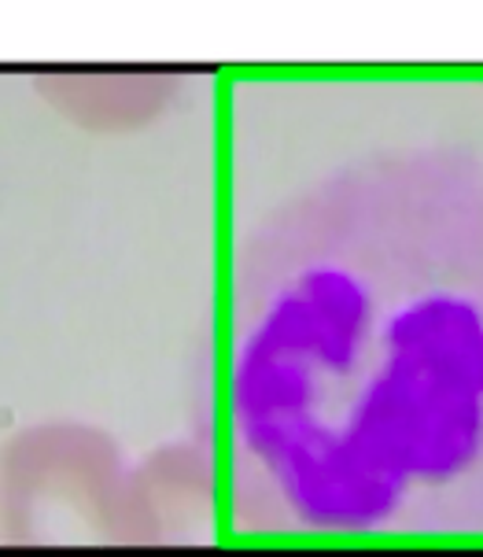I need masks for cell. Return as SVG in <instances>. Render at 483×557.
<instances>
[{
	"instance_id": "1",
	"label": "cell",
	"mask_w": 483,
	"mask_h": 557,
	"mask_svg": "<svg viewBox=\"0 0 483 557\" xmlns=\"http://www.w3.org/2000/svg\"><path fill=\"white\" fill-rule=\"evenodd\" d=\"M218 513L284 546L483 532V159H350L233 240L203 432Z\"/></svg>"
},
{
	"instance_id": "2",
	"label": "cell",
	"mask_w": 483,
	"mask_h": 557,
	"mask_svg": "<svg viewBox=\"0 0 483 557\" xmlns=\"http://www.w3.org/2000/svg\"><path fill=\"white\" fill-rule=\"evenodd\" d=\"M0 557H159L145 480L115 440L41 418L0 443Z\"/></svg>"
}]
</instances>
